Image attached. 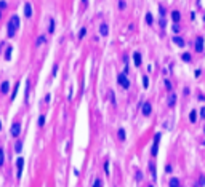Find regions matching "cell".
Masks as SVG:
<instances>
[{
    "mask_svg": "<svg viewBox=\"0 0 205 187\" xmlns=\"http://www.w3.org/2000/svg\"><path fill=\"white\" fill-rule=\"evenodd\" d=\"M45 42H46V39H45V35H40V37H39V39H37V42H35V45H37V46H42V45H43Z\"/></svg>",
    "mask_w": 205,
    "mask_h": 187,
    "instance_id": "15",
    "label": "cell"
},
{
    "mask_svg": "<svg viewBox=\"0 0 205 187\" xmlns=\"http://www.w3.org/2000/svg\"><path fill=\"white\" fill-rule=\"evenodd\" d=\"M133 58H135V64H136V66H139V64H141V54L136 51V53L133 54Z\"/></svg>",
    "mask_w": 205,
    "mask_h": 187,
    "instance_id": "16",
    "label": "cell"
},
{
    "mask_svg": "<svg viewBox=\"0 0 205 187\" xmlns=\"http://www.w3.org/2000/svg\"><path fill=\"white\" fill-rule=\"evenodd\" d=\"M93 187H101V181L96 179V181H95V185H93Z\"/></svg>",
    "mask_w": 205,
    "mask_h": 187,
    "instance_id": "30",
    "label": "cell"
},
{
    "mask_svg": "<svg viewBox=\"0 0 205 187\" xmlns=\"http://www.w3.org/2000/svg\"><path fill=\"white\" fill-rule=\"evenodd\" d=\"M183 61H191V54L189 53H184L183 54Z\"/></svg>",
    "mask_w": 205,
    "mask_h": 187,
    "instance_id": "25",
    "label": "cell"
},
{
    "mask_svg": "<svg viewBox=\"0 0 205 187\" xmlns=\"http://www.w3.org/2000/svg\"><path fill=\"white\" fill-rule=\"evenodd\" d=\"M24 16L31 18L32 16V5L31 3H24Z\"/></svg>",
    "mask_w": 205,
    "mask_h": 187,
    "instance_id": "6",
    "label": "cell"
},
{
    "mask_svg": "<svg viewBox=\"0 0 205 187\" xmlns=\"http://www.w3.org/2000/svg\"><path fill=\"white\" fill-rule=\"evenodd\" d=\"M176 104V95H170L168 96V101H167V106L168 107H173Z\"/></svg>",
    "mask_w": 205,
    "mask_h": 187,
    "instance_id": "11",
    "label": "cell"
},
{
    "mask_svg": "<svg viewBox=\"0 0 205 187\" xmlns=\"http://www.w3.org/2000/svg\"><path fill=\"white\" fill-rule=\"evenodd\" d=\"M172 19H173V23L175 24H178L180 23V19H181V15H180V11H172Z\"/></svg>",
    "mask_w": 205,
    "mask_h": 187,
    "instance_id": "8",
    "label": "cell"
},
{
    "mask_svg": "<svg viewBox=\"0 0 205 187\" xmlns=\"http://www.w3.org/2000/svg\"><path fill=\"white\" fill-rule=\"evenodd\" d=\"M23 168H24V158H18L16 160V179H21L23 176Z\"/></svg>",
    "mask_w": 205,
    "mask_h": 187,
    "instance_id": "2",
    "label": "cell"
},
{
    "mask_svg": "<svg viewBox=\"0 0 205 187\" xmlns=\"http://www.w3.org/2000/svg\"><path fill=\"white\" fill-rule=\"evenodd\" d=\"M45 125V115H40L39 117V126H43Z\"/></svg>",
    "mask_w": 205,
    "mask_h": 187,
    "instance_id": "24",
    "label": "cell"
},
{
    "mask_svg": "<svg viewBox=\"0 0 205 187\" xmlns=\"http://www.w3.org/2000/svg\"><path fill=\"white\" fill-rule=\"evenodd\" d=\"M173 43L178 45V46H184V40L181 39V37H173Z\"/></svg>",
    "mask_w": 205,
    "mask_h": 187,
    "instance_id": "14",
    "label": "cell"
},
{
    "mask_svg": "<svg viewBox=\"0 0 205 187\" xmlns=\"http://www.w3.org/2000/svg\"><path fill=\"white\" fill-rule=\"evenodd\" d=\"M117 82H119V85L122 88H128L130 87V80L125 77V74H119V75H117Z\"/></svg>",
    "mask_w": 205,
    "mask_h": 187,
    "instance_id": "3",
    "label": "cell"
},
{
    "mask_svg": "<svg viewBox=\"0 0 205 187\" xmlns=\"http://www.w3.org/2000/svg\"><path fill=\"white\" fill-rule=\"evenodd\" d=\"M11 53H13V46L11 45H6V51H5V59L6 61L11 59Z\"/></svg>",
    "mask_w": 205,
    "mask_h": 187,
    "instance_id": "10",
    "label": "cell"
},
{
    "mask_svg": "<svg viewBox=\"0 0 205 187\" xmlns=\"http://www.w3.org/2000/svg\"><path fill=\"white\" fill-rule=\"evenodd\" d=\"M178 31H180V26L175 24V26H173V32H178Z\"/></svg>",
    "mask_w": 205,
    "mask_h": 187,
    "instance_id": "31",
    "label": "cell"
},
{
    "mask_svg": "<svg viewBox=\"0 0 205 187\" xmlns=\"http://www.w3.org/2000/svg\"><path fill=\"white\" fill-rule=\"evenodd\" d=\"M168 185L170 187H180V179H178V177H172L170 182H168Z\"/></svg>",
    "mask_w": 205,
    "mask_h": 187,
    "instance_id": "13",
    "label": "cell"
},
{
    "mask_svg": "<svg viewBox=\"0 0 205 187\" xmlns=\"http://www.w3.org/2000/svg\"><path fill=\"white\" fill-rule=\"evenodd\" d=\"M18 29H19V18H18L16 15H13L10 18V21H8V26H6V35L10 37V39H13V37L16 35Z\"/></svg>",
    "mask_w": 205,
    "mask_h": 187,
    "instance_id": "1",
    "label": "cell"
},
{
    "mask_svg": "<svg viewBox=\"0 0 205 187\" xmlns=\"http://www.w3.org/2000/svg\"><path fill=\"white\" fill-rule=\"evenodd\" d=\"M19 134H21V123H19V121H15V123L11 125V136L18 138Z\"/></svg>",
    "mask_w": 205,
    "mask_h": 187,
    "instance_id": "4",
    "label": "cell"
},
{
    "mask_svg": "<svg viewBox=\"0 0 205 187\" xmlns=\"http://www.w3.org/2000/svg\"><path fill=\"white\" fill-rule=\"evenodd\" d=\"M117 134H119V139H120V141H124V139H125V131H124L122 128L119 130V133H117Z\"/></svg>",
    "mask_w": 205,
    "mask_h": 187,
    "instance_id": "22",
    "label": "cell"
},
{
    "mask_svg": "<svg viewBox=\"0 0 205 187\" xmlns=\"http://www.w3.org/2000/svg\"><path fill=\"white\" fill-rule=\"evenodd\" d=\"M189 120L192 121V123H194V121H195V120H197V112H195V110H192V112H191V114H189Z\"/></svg>",
    "mask_w": 205,
    "mask_h": 187,
    "instance_id": "18",
    "label": "cell"
},
{
    "mask_svg": "<svg viewBox=\"0 0 205 187\" xmlns=\"http://www.w3.org/2000/svg\"><path fill=\"white\" fill-rule=\"evenodd\" d=\"M0 16H2V13H0Z\"/></svg>",
    "mask_w": 205,
    "mask_h": 187,
    "instance_id": "36",
    "label": "cell"
},
{
    "mask_svg": "<svg viewBox=\"0 0 205 187\" xmlns=\"http://www.w3.org/2000/svg\"><path fill=\"white\" fill-rule=\"evenodd\" d=\"M119 6H120V10H125V2H124V0H120V2H119Z\"/></svg>",
    "mask_w": 205,
    "mask_h": 187,
    "instance_id": "27",
    "label": "cell"
},
{
    "mask_svg": "<svg viewBox=\"0 0 205 187\" xmlns=\"http://www.w3.org/2000/svg\"><path fill=\"white\" fill-rule=\"evenodd\" d=\"M5 163V154H3V149L0 147V166H3Z\"/></svg>",
    "mask_w": 205,
    "mask_h": 187,
    "instance_id": "17",
    "label": "cell"
},
{
    "mask_svg": "<svg viewBox=\"0 0 205 187\" xmlns=\"http://www.w3.org/2000/svg\"><path fill=\"white\" fill-rule=\"evenodd\" d=\"M200 114H202V117H203V118H205V107H203V109H202V112H200Z\"/></svg>",
    "mask_w": 205,
    "mask_h": 187,
    "instance_id": "33",
    "label": "cell"
},
{
    "mask_svg": "<svg viewBox=\"0 0 205 187\" xmlns=\"http://www.w3.org/2000/svg\"><path fill=\"white\" fill-rule=\"evenodd\" d=\"M203 144H205V141H203Z\"/></svg>",
    "mask_w": 205,
    "mask_h": 187,
    "instance_id": "37",
    "label": "cell"
},
{
    "mask_svg": "<svg viewBox=\"0 0 205 187\" xmlns=\"http://www.w3.org/2000/svg\"><path fill=\"white\" fill-rule=\"evenodd\" d=\"M15 150H16L18 154H19V152L23 150V142H21V141H18V142H16V146H15Z\"/></svg>",
    "mask_w": 205,
    "mask_h": 187,
    "instance_id": "19",
    "label": "cell"
},
{
    "mask_svg": "<svg viewBox=\"0 0 205 187\" xmlns=\"http://www.w3.org/2000/svg\"><path fill=\"white\" fill-rule=\"evenodd\" d=\"M141 110H143V114H144V115H149V114H151V110H152V107H151V104H149V102H144Z\"/></svg>",
    "mask_w": 205,
    "mask_h": 187,
    "instance_id": "9",
    "label": "cell"
},
{
    "mask_svg": "<svg viewBox=\"0 0 205 187\" xmlns=\"http://www.w3.org/2000/svg\"><path fill=\"white\" fill-rule=\"evenodd\" d=\"M83 2H87V0H83Z\"/></svg>",
    "mask_w": 205,
    "mask_h": 187,
    "instance_id": "35",
    "label": "cell"
},
{
    "mask_svg": "<svg viewBox=\"0 0 205 187\" xmlns=\"http://www.w3.org/2000/svg\"><path fill=\"white\" fill-rule=\"evenodd\" d=\"M146 23H147L149 26H151V24L154 23V19H152V15H151V13H147V15H146Z\"/></svg>",
    "mask_w": 205,
    "mask_h": 187,
    "instance_id": "21",
    "label": "cell"
},
{
    "mask_svg": "<svg viewBox=\"0 0 205 187\" xmlns=\"http://www.w3.org/2000/svg\"><path fill=\"white\" fill-rule=\"evenodd\" d=\"M143 83H144V88H147V87H149V85H147V83H149V80H147V77H146V75L143 77Z\"/></svg>",
    "mask_w": 205,
    "mask_h": 187,
    "instance_id": "28",
    "label": "cell"
},
{
    "mask_svg": "<svg viewBox=\"0 0 205 187\" xmlns=\"http://www.w3.org/2000/svg\"><path fill=\"white\" fill-rule=\"evenodd\" d=\"M18 88H19V83H16V87H15V90H13V93H11V99H15V98H16V93H18Z\"/></svg>",
    "mask_w": 205,
    "mask_h": 187,
    "instance_id": "23",
    "label": "cell"
},
{
    "mask_svg": "<svg viewBox=\"0 0 205 187\" xmlns=\"http://www.w3.org/2000/svg\"><path fill=\"white\" fill-rule=\"evenodd\" d=\"M48 32L53 34L54 32V19H50V26H48Z\"/></svg>",
    "mask_w": 205,
    "mask_h": 187,
    "instance_id": "20",
    "label": "cell"
},
{
    "mask_svg": "<svg viewBox=\"0 0 205 187\" xmlns=\"http://www.w3.org/2000/svg\"><path fill=\"white\" fill-rule=\"evenodd\" d=\"M6 8V2L5 0H0V10H5Z\"/></svg>",
    "mask_w": 205,
    "mask_h": 187,
    "instance_id": "26",
    "label": "cell"
},
{
    "mask_svg": "<svg viewBox=\"0 0 205 187\" xmlns=\"http://www.w3.org/2000/svg\"><path fill=\"white\" fill-rule=\"evenodd\" d=\"M195 51H203V37H197L195 39Z\"/></svg>",
    "mask_w": 205,
    "mask_h": 187,
    "instance_id": "5",
    "label": "cell"
},
{
    "mask_svg": "<svg viewBox=\"0 0 205 187\" xmlns=\"http://www.w3.org/2000/svg\"><path fill=\"white\" fill-rule=\"evenodd\" d=\"M85 34H87V29H82L80 34H79V37H80V39H83V37H85Z\"/></svg>",
    "mask_w": 205,
    "mask_h": 187,
    "instance_id": "29",
    "label": "cell"
},
{
    "mask_svg": "<svg viewBox=\"0 0 205 187\" xmlns=\"http://www.w3.org/2000/svg\"><path fill=\"white\" fill-rule=\"evenodd\" d=\"M8 90H10V83H8V80H6V82H3V83H2V87H0V91H2L3 95H6Z\"/></svg>",
    "mask_w": 205,
    "mask_h": 187,
    "instance_id": "12",
    "label": "cell"
},
{
    "mask_svg": "<svg viewBox=\"0 0 205 187\" xmlns=\"http://www.w3.org/2000/svg\"><path fill=\"white\" fill-rule=\"evenodd\" d=\"M0 130H2V121H0Z\"/></svg>",
    "mask_w": 205,
    "mask_h": 187,
    "instance_id": "34",
    "label": "cell"
},
{
    "mask_svg": "<svg viewBox=\"0 0 205 187\" xmlns=\"http://www.w3.org/2000/svg\"><path fill=\"white\" fill-rule=\"evenodd\" d=\"M165 87H167V90H172V83L170 82H165Z\"/></svg>",
    "mask_w": 205,
    "mask_h": 187,
    "instance_id": "32",
    "label": "cell"
},
{
    "mask_svg": "<svg viewBox=\"0 0 205 187\" xmlns=\"http://www.w3.org/2000/svg\"><path fill=\"white\" fill-rule=\"evenodd\" d=\"M99 34H101V35H107V34H109V26H107L106 23H102V24L99 26Z\"/></svg>",
    "mask_w": 205,
    "mask_h": 187,
    "instance_id": "7",
    "label": "cell"
}]
</instances>
